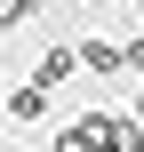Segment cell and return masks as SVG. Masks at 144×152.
Masks as SVG:
<instances>
[{
	"mask_svg": "<svg viewBox=\"0 0 144 152\" xmlns=\"http://www.w3.org/2000/svg\"><path fill=\"white\" fill-rule=\"evenodd\" d=\"M8 112H16V120H40V112H48V88H40V80H32V88H16V104H8Z\"/></svg>",
	"mask_w": 144,
	"mask_h": 152,
	"instance_id": "2",
	"label": "cell"
},
{
	"mask_svg": "<svg viewBox=\"0 0 144 152\" xmlns=\"http://www.w3.org/2000/svg\"><path fill=\"white\" fill-rule=\"evenodd\" d=\"M56 152H96V128H88V120H80V128H64V136H56Z\"/></svg>",
	"mask_w": 144,
	"mask_h": 152,
	"instance_id": "3",
	"label": "cell"
},
{
	"mask_svg": "<svg viewBox=\"0 0 144 152\" xmlns=\"http://www.w3.org/2000/svg\"><path fill=\"white\" fill-rule=\"evenodd\" d=\"M24 16H32V0H0V32H16Z\"/></svg>",
	"mask_w": 144,
	"mask_h": 152,
	"instance_id": "4",
	"label": "cell"
},
{
	"mask_svg": "<svg viewBox=\"0 0 144 152\" xmlns=\"http://www.w3.org/2000/svg\"><path fill=\"white\" fill-rule=\"evenodd\" d=\"M72 64H80V48H48V56H40V72H32V80H40V88H56V80H64V72H72Z\"/></svg>",
	"mask_w": 144,
	"mask_h": 152,
	"instance_id": "1",
	"label": "cell"
},
{
	"mask_svg": "<svg viewBox=\"0 0 144 152\" xmlns=\"http://www.w3.org/2000/svg\"><path fill=\"white\" fill-rule=\"evenodd\" d=\"M136 112H144V96H136Z\"/></svg>",
	"mask_w": 144,
	"mask_h": 152,
	"instance_id": "5",
	"label": "cell"
}]
</instances>
